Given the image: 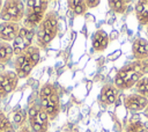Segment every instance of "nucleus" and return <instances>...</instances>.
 <instances>
[{"instance_id":"f257e3e1","label":"nucleus","mask_w":148,"mask_h":132,"mask_svg":"<svg viewBox=\"0 0 148 132\" xmlns=\"http://www.w3.org/2000/svg\"><path fill=\"white\" fill-rule=\"evenodd\" d=\"M145 74L140 61H134L121 67L117 72L114 76V86L119 90H126L132 87H135L139 80Z\"/></svg>"},{"instance_id":"f03ea898","label":"nucleus","mask_w":148,"mask_h":132,"mask_svg":"<svg viewBox=\"0 0 148 132\" xmlns=\"http://www.w3.org/2000/svg\"><path fill=\"white\" fill-rule=\"evenodd\" d=\"M58 34V16L54 12H49L45 14L43 21L37 29V46L45 49Z\"/></svg>"},{"instance_id":"7ed1b4c3","label":"nucleus","mask_w":148,"mask_h":132,"mask_svg":"<svg viewBox=\"0 0 148 132\" xmlns=\"http://www.w3.org/2000/svg\"><path fill=\"white\" fill-rule=\"evenodd\" d=\"M39 101L42 109L47 113L50 119L57 118L60 111V100L59 94L54 85L44 83L39 90Z\"/></svg>"},{"instance_id":"20e7f679","label":"nucleus","mask_w":148,"mask_h":132,"mask_svg":"<svg viewBox=\"0 0 148 132\" xmlns=\"http://www.w3.org/2000/svg\"><path fill=\"white\" fill-rule=\"evenodd\" d=\"M39 47L31 45L29 49H27L23 53L16 57L15 59V73L18 76V79L27 78L32 68L39 63Z\"/></svg>"},{"instance_id":"39448f33","label":"nucleus","mask_w":148,"mask_h":132,"mask_svg":"<svg viewBox=\"0 0 148 132\" xmlns=\"http://www.w3.org/2000/svg\"><path fill=\"white\" fill-rule=\"evenodd\" d=\"M25 15V6L22 1L9 0L2 5L0 12V19L3 22H14L18 23L24 19Z\"/></svg>"},{"instance_id":"423d86ee","label":"nucleus","mask_w":148,"mask_h":132,"mask_svg":"<svg viewBox=\"0 0 148 132\" xmlns=\"http://www.w3.org/2000/svg\"><path fill=\"white\" fill-rule=\"evenodd\" d=\"M28 118L32 132H47L50 118L40 105H31L28 110Z\"/></svg>"},{"instance_id":"0eeeda50","label":"nucleus","mask_w":148,"mask_h":132,"mask_svg":"<svg viewBox=\"0 0 148 132\" xmlns=\"http://www.w3.org/2000/svg\"><path fill=\"white\" fill-rule=\"evenodd\" d=\"M35 37V31L34 29H28L22 27L16 36V38L13 41V50L14 54L20 56L27 49H29L32 44V39Z\"/></svg>"},{"instance_id":"6e6552de","label":"nucleus","mask_w":148,"mask_h":132,"mask_svg":"<svg viewBox=\"0 0 148 132\" xmlns=\"http://www.w3.org/2000/svg\"><path fill=\"white\" fill-rule=\"evenodd\" d=\"M18 82V76L15 71H3L0 73V97H5L13 91Z\"/></svg>"},{"instance_id":"1a4fd4ad","label":"nucleus","mask_w":148,"mask_h":132,"mask_svg":"<svg viewBox=\"0 0 148 132\" xmlns=\"http://www.w3.org/2000/svg\"><path fill=\"white\" fill-rule=\"evenodd\" d=\"M124 105L128 111L132 112H139V111H143L146 109V107L148 105V98L141 96L138 93L134 94H130L125 97L124 100Z\"/></svg>"},{"instance_id":"9d476101","label":"nucleus","mask_w":148,"mask_h":132,"mask_svg":"<svg viewBox=\"0 0 148 132\" xmlns=\"http://www.w3.org/2000/svg\"><path fill=\"white\" fill-rule=\"evenodd\" d=\"M18 23L14 22H1L0 23V39L3 42H12L16 38L20 31Z\"/></svg>"},{"instance_id":"9b49d317","label":"nucleus","mask_w":148,"mask_h":132,"mask_svg":"<svg viewBox=\"0 0 148 132\" xmlns=\"http://www.w3.org/2000/svg\"><path fill=\"white\" fill-rule=\"evenodd\" d=\"M132 52L136 61L148 59V41L145 38H136L132 45Z\"/></svg>"},{"instance_id":"f8f14e48","label":"nucleus","mask_w":148,"mask_h":132,"mask_svg":"<svg viewBox=\"0 0 148 132\" xmlns=\"http://www.w3.org/2000/svg\"><path fill=\"white\" fill-rule=\"evenodd\" d=\"M118 94H119V89L114 86V83H106L102 87L101 101L106 105L113 104L118 97Z\"/></svg>"},{"instance_id":"ddd939ff","label":"nucleus","mask_w":148,"mask_h":132,"mask_svg":"<svg viewBox=\"0 0 148 132\" xmlns=\"http://www.w3.org/2000/svg\"><path fill=\"white\" fill-rule=\"evenodd\" d=\"M91 43H92V49L94 51L96 52H102L104 51L108 45H109V36L108 34L102 30V29H98L97 31H95V34L92 35V39H91Z\"/></svg>"},{"instance_id":"4468645a","label":"nucleus","mask_w":148,"mask_h":132,"mask_svg":"<svg viewBox=\"0 0 148 132\" xmlns=\"http://www.w3.org/2000/svg\"><path fill=\"white\" fill-rule=\"evenodd\" d=\"M135 15L140 24H148V0L138 1L135 5Z\"/></svg>"},{"instance_id":"2eb2a0df","label":"nucleus","mask_w":148,"mask_h":132,"mask_svg":"<svg viewBox=\"0 0 148 132\" xmlns=\"http://www.w3.org/2000/svg\"><path fill=\"white\" fill-rule=\"evenodd\" d=\"M13 56H14L13 46L7 43H0V64L2 65L7 64L8 61H10Z\"/></svg>"},{"instance_id":"dca6fc26","label":"nucleus","mask_w":148,"mask_h":132,"mask_svg":"<svg viewBox=\"0 0 148 132\" xmlns=\"http://www.w3.org/2000/svg\"><path fill=\"white\" fill-rule=\"evenodd\" d=\"M67 3H68L69 9L75 15H83L88 9L86 1H82V0H69Z\"/></svg>"},{"instance_id":"f3484780","label":"nucleus","mask_w":148,"mask_h":132,"mask_svg":"<svg viewBox=\"0 0 148 132\" xmlns=\"http://www.w3.org/2000/svg\"><path fill=\"white\" fill-rule=\"evenodd\" d=\"M127 5H128V1L126 0H110L109 1L110 8L117 14H124L127 9Z\"/></svg>"},{"instance_id":"a211bd4d","label":"nucleus","mask_w":148,"mask_h":132,"mask_svg":"<svg viewBox=\"0 0 148 132\" xmlns=\"http://www.w3.org/2000/svg\"><path fill=\"white\" fill-rule=\"evenodd\" d=\"M135 90L141 96L148 98V76H143L135 85Z\"/></svg>"},{"instance_id":"6ab92c4d","label":"nucleus","mask_w":148,"mask_h":132,"mask_svg":"<svg viewBox=\"0 0 148 132\" xmlns=\"http://www.w3.org/2000/svg\"><path fill=\"white\" fill-rule=\"evenodd\" d=\"M142 131H143V124L139 119L130 120L126 126V132H142Z\"/></svg>"},{"instance_id":"aec40b11","label":"nucleus","mask_w":148,"mask_h":132,"mask_svg":"<svg viewBox=\"0 0 148 132\" xmlns=\"http://www.w3.org/2000/svg\"><path fill=\"white\" fill-rule=\"evenodd\" d=\"M0 132H15L13 125L10 124V122L8 120L7 117H5L0 122Z\"/></svg>"},{"instance_id":"412c9836","label":"nucleus","mask_w":148,"mask_h":132,"mask_svg":"<svg viewBox=\"0 0 148 132\" xmlns=\"http://www.w3.org/2000/svg\"><path fill=\"white\" fill-rule=\"evenodd\" d=\"M25 120V111L24 110H17L14 113V123L17 125H22Z\"/></svg>"},{"instance_id":"4be33fe9","label":"nucleus","mask_w":148,"mask_h":132,"mask_svg":"<svg viewBox=\"0 0 148 132\" xmlns=\"http://www.w3.org/2000/svg\"><path fill=\"white\" fill-rule=\"evenodd\" d=\"M86 3H87V7L88 8H95L99 5V1L98 0H94V1H90V0H86Z\"/></svg>"},{"instance_id":"5701e85b","label":"nucleus","mask_w":148,"mask_h":132,"mask_svg":"<svg viewBox=\"0 0 148 132\" xmlns=\"http://www.w3.org/2000/svg\"><path fill=\"white\" fill-rule=\"evenodd\" d=\"M18 132H32V131H31L30 126H25V125H23V126H21V129L18 130Z\"/></svg>"},{"instance_id":"b1692460","label":"nucleus","mask_w":148,"mask_h":132,"mask_svg":"<svg viewBox=\"0 0 148 132\" xmlns=\"http://www.w3.org/2000/svg\"><path fill=\"white\" fill-rule=\"evenodd\" d=\"M143 115H145V117H147L148 118V105L146 107V109L143 110Z\"/></svg>"},{"instance_id":"393cba45","label":"nucleus","mask_w":148,"mask_h":132,"mask_svg":"<svg viewBox=\"0 0 148 132\" xmlns=\"http://www.w3.org/2000/svg\"><path fill=\"white\" fill-rule=\"evenodd\" d=\"M2 5H3V2H2V1H0V12H1V8H2Z\"/></svg>"}]
</instances>
